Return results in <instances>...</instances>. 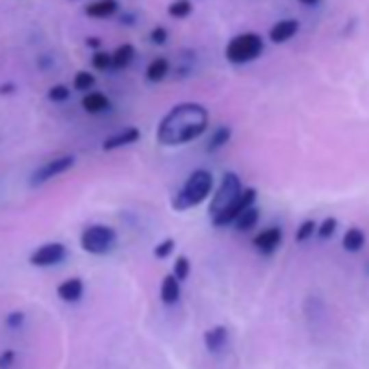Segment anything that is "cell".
Listing matches in <instances>:
<instances>
[{
    "instance_id": "1",
    "label": "cell",
    "mask_w": 369,
    "mask_h": 369,
    "mask_svg": "<svg viewBox=\"0 0 369 369\" xmlns=\"http://www.w3.org/2000/svg\"><path fill=\"white\" fill-rule=\"evenodd\" d=\"M209 129V111L198 103H181L159 122L157 142L161 146H185Z\"/></svg>"
},
{
    "instance_id": "2",
    "label": "cell",
    "mask_w": 369,
    "mask_h": 369,
    "mask_svg": "<svg viewBox=\"0 0 369 369\" xmlns=\"http://www.w3.org/2000/svg\"><path fill=\"white\" fill-rule=\"evenodd\" d=\"M213 174L209 170H194L187 176L183 187L178 189V194L172 200V207L176 211H187L202 205L211 194H213Z\"/></svg>"
},
{
    "instance_id": "3",
    "label": "cell",
    "mask_w": 369,
    "mask_h": 369,
    "mask_svg": "<svg viewBox=\"0 0 369 369\" xmlns=\"http://www.w3.org/2000/svg\"><path fill=\"white\" fill-rule=\"evenodd\" d=\"M261 53H263V37L259 33L235 35L224 50L226 59L231 61L233 66H244V63L259 59Z\"/></svg>"
},
{
    "instance_id": "4",
    "label": "cell",
    "mask_w": 369,
    "mask_h": 369,
    "mask_svg": "<svg viewBox=\"0 0 369 369\" xmlns=\"http://www.w3.org/2000/svg\"><path fill=\"white\" fill-rule=\"evenodd\" d=\"M118 244V233L116 228L107 224H92L81 233V248L94 257H105Z\"/></svg>"
},
{
    "instance_id": "5",
    "label": "cell",
    "mask_w": 369,
    "mask_h": 369,
    "mask_svg": "<svg viewBox=\"0 0 369 369\" xmlns=\"http://www.w3.org/2000/svg\"><path fill=\"white\" fill-rule=\"evenodd\" d=\"M241 192H244L241 178H239L235 172H226V174L222 176V183H220V187H218V192H215L213 198H211V205H209L211 218H213V215H218L220 211H224L228 205H233V202L239 198Z\"/></svg>"
},
{
    "instance_id": "6",
    "label": "cell",
    "mask_w": 369,
    "mask_h": 369,
    "mask_svg": "<svg viewBox=\"0 0 369 369\" xmlns=\"http://www.w3.org/2000/svg\"><path fill=\"white\" fill-rule=\"evenodd\" d=\"M254 200H257V189L254 187H246L244 192L239 194V198L233 202V205H228L224 211H220L218 215H213L211 222L215 228H224V226H231L235 224V220L239 218L241 213H244L246 209L254 207Z\"/></svg>"
},
{
    "instance_id": "7",
    "label": "cell",
    "mask_w": 369,
    "mask_h": 369,
    "mask_svg": "<svg viewBox=\"0 0 369 369\" xmlns=\"http://www.w3.org/2000/svg\"><path fill=\"white\" fill-rule=\"evenodd\" d=\"M76 159L72 155H63V157H57V159H50L48 163H44L40 170H35L33 176H31V187H40L48 181H53L55 176L68 172L70 168H74Z\"/></svg>"
},
{
    "instance_id": "8",
    "label": "cell",
    "mask_w": 369,
    "mask_h": 369,
    "mask_svg": "<svg viewBox=\"0 0 369 369\" xmlns=\"http://www.w3.org/2000/svg\"><path fill=\"white\" fill-rule=\"evenodd\" d=\"M66 257H68L66 246L59 244V241H50V244L40 246L31 254L29 263L33 267H53V265H59L66 261Z\"/></svg>"
},
{
    "instance_id": "9",
    "label": "cell",
    "mask_w": 369,
    "mask_h": 369,
    "mask_svg": "<svg viewBox=\"0 0 369 369\" xmlns=\"http://www.w3.org/2000/svg\"><path fill=\"white\" fill-rule=\"evenodd\" d=\"M281 241H283V231L278 226H272V228H265L263 233L254 237L252 244L261 254H272L278 246H281Z\"/></svg>"
},
{
    "instance_id": "10",
    "label": "cell",
    "mask_w": 369,
    "mask_h": 369,
    "mask_svg": "<svg viewBox=\"0 0 369 369\" xmlns=\"http://www.w3.org/2000/svg\"><path fill=\"white\" fill-rule=\"evenodd\" d=\"M139 137H142V133H139V129H135V126H129V129H124L116 135L107 137L103 142V150L105 152H111V150H118V148H124V146H131L135 142H139Z\"/></svg>"
},
{
    "instance_id": "11",
    "label": "cell",
    "mask_w": 369,
    "mask_h": 369,
    "mask_svg": "<svg viewBox=\"0 0 369 369\" xmlns=\"http://www.w3.org/2000/svg\"><path fill=\"white\" fill-rule=\"evenodd\" d=\"M120 11L118 0H94L85 7V14L89 18H96V20H105V18H113Z\"/></svg>"
},
{
    "instance_id": "12",
    "label": "cell",
    "mask_w": 369,
    "mask_h": 369,
    "mask_svg": "<svg viewBox=\"0 0 369 369\" xmlns=\"http://www.w3.org/2000/svg\"><path fill=\"white\" fill-rule=\"evenodd\" d=\"M298 31H300V22L298 20H281V22H276L274 27L270 29V40L274 44H285Z\"/></svg>"
},
{
    "instance_id": "13",
    "label": "cell",
    "mask_w": 369,
    "mask_h": 369,
    "mask_svg": "<svg viewBox=\"0 0 369 369\" xmlns=\"http://www.w3.org/2000/svg\"><path fill=\"white\" fill-rule=\"evenodd\" d=\"M85 294V285L81 278H68V281H63L59 287H57V296L63 300V302H79Z\"/></svg>"
},
{
    "instance_id": "14",
    "label": "cell",
    "mask_w": 369,
    "mask_h": 369,
    "mask_svg": "<svg viewBox=\"0 0 369 369\" xmlns=\"http://www.w3.org/2000/svg\"><path fill=\"white\" fill-rule=\"evenodd\" d=\"M228 341V328L226 326H213L205 333V348L209 352H220L224 350Z\"/></svg>"
},
{
    "instance_id": "15",
    "label": "cell",
    "mask_w": 369,
    "mask_h": 369,
    "mask_svg": "<svg viewBox=\"0 0 369 369\" xmlns=\"http://www.w3.org/2000/svg\"><path fill=\"white\" fill-rule=\"evenodd\" d=\"M81 105L87 113H103L111 107V100L105 96V94H100V92H87L81 100Z\"/></svg>"
},
{
    "instance_id": "16",
    "label": "cell",
    "mask_w": 369,
    "mask_h": 369,
    "mask_svg": "<svg viewBox=\"0 0 369 369\" xmlns=\"http://www.w3.org/2000/svg\"><path fill=\"white\" fill-rule=\"evenodd\" d=\"M178 300H181V283L172 274H168L161 283V302L170 307V304H176Z\"/></svg>"
},
{
    "instance_id": "17",
    "label": "cell",
    "mask_w": 369,
    "mask_h": 369,
    "mask_svg": "<svg viewBox=\"0 0 369 369\" xmlns=\"http://www.w3.org/2000/svg\"><path fill=\"white\" fill-rule=\"evenodd\" d=\"M135 59V46L133 44H122L116 48V53L111 55V68L113 70H124L129 68Z\"/></svg>"
},
{
    "instance_id": "18",
    "label": "cell",
    "mask_w": 369,
    "mask_h": 369,
    "mask_svg": "<svg viewBox=\"0 0 369 369\" xmlns=\"http://www.w3.org/2000/svg\"><path fill=\"white\" fill-rule=\"evenodd\" d=\"M168 72H170V61L163 59V57H159V59H155V61L148 63L146 79H148L150 83H161L165 76H168Z\"/></svg>"
},
{
    "instance_id": "19",
    "label": "cell",
    "mask_w": 369,
    "mask_h": 369,
    "mask_svg": "<svg viewBox=\"0 0 369 369\" xmlns=\"http://www.w3.org/2000/svg\"><path fill=\"white\" fill-rule=\"evenodd\" d=\"M231 137H233L231 126H218V129L213 131L209 144H207V152H218L220 148H224L228 142H231Z\"/></svg>"
},
{
    "instance_id": "20",
    "label": "cell",
    "mask_w": 369,
    "mask_h": 369,
    "mask_svg": "<svg viewBox=\"0 0 369 369\" xmlns=\"http://www.w3.org/2000/svg\"><path fill=\"white\" fill-rule=\"evenodd\" d=\"M365 246V235L361 228H350V231L343 235V248L348 252H359Z\"/></svg>"
},
{
    "instance_id": "21",
    "label": "cell",
    "mask_w": 369,
    "mask_h": 369,
    "mask_svg": "<svg viewBox=\"0 0 369 369\" xmlns=\"http://www.w3.org/2000/svg\"><path fill=\"white\" fill-rule=\"evenodd\" d=\"M257 222H259V209H257V207H250V209H246V211L235 220V228L244 233V231H250V228L257 226Z\"/></svg>"
},
{
    "instance_id": "22",
    "label": "cell",
    "mask_w": 369,
    "mask_h": 369,
    "mask_svg": "<svg viewBox=\"0 0 369 369\" xmlns=\"http://www.w3.org/2000/svg\"><path fill=\"white\" fill-rule=\"evenodd\" d=\"M189 274H192V263H189V259L183 257V254H181V257H176L174 267H172V276L176 278L178 283H183L189 278Z\"/></svg>"
},
{
    "instance_id": "23",
    "label": "cell",
    "mask_w": 369,
    "mask_h": 369,
    "mask_svg": "<svg viewBox=\"0 0 369 369\" xmlns=\"http://www.w3.org/2000/svg\"><path fill=\"white\" fill-rule=\"evenodd\" d=\"M194 11V5H192V0H174V3L168 7V14L172 18H187L189 14Z\"/></svg>"
},
{
    "instance_id": "24",
    "label": "cell",
    "mask_w": 369,
    "mask_h": 369,
    "mask_svg": "<svg viewBox=\"0 0 369 369\" xmlns=\"http://www.w3.org/2000/svg\"><path fill=\"white\" fill-rule=\"evenodd\" d=\"M96 85V79H94V74L92 72H76L74 74V89H79V92H89Z\"/></svg>"
},
{
    "instance_id": "25",
    "label": "cell",
    "mask_w": 369,
    "mask_h": 369,
    "mask_svg": "<svg viewBox=\"0 0 369 369\" xmlns=\"http://www.w3.org/2000/svg\"><path fill=\"white\" fill-rule=\"evenodd\" d=\"M70 94H72L70 87H66V85H53L48 89V98L53 100V103H66Z\"/></svg>"
},
{
    "instance_id": "26",
    "label": "cell",
    "mask_w": 369,
    "mask_h": 369,
    "mask_svg": "<svg viewBox=\"0 0 369 369\" xmlns=\"http://www.w3.org/2000/svg\"><path fill=\"white\" fill-rule=\"evenodd\" d=\"M174 248H176V241L172 237H168V239H163L161 244L155 246V252H152V254H155L157 259H168L170 254L174 252Z\"/></svg>"
},
{
    "instance_id": "27",
    "label": "cell",
    "mask_w": 369,
    "mask_h": 369,
    "mask_svg": "<svg viewBox=\"0 0 369 369\" xmlns=\"http://www.w3.org/2000/svg\"><path fill=\"white\" fill-rule=\"evenodd\" d=\"M92 66L100 72H107L111 68V55L105 53V50H96L94 57H92Z\"/></svg>"
},
{
    "instance_id": "28",
    "label": "cell",
    "mask_w": 369,
    "mask_h": 369,
    "mask_svg": "<svg viewBox=\"0 0 369 369\" xmlns=\"http://www.w3.org/2000/svg\"><path fill=\"white\" fill-rule=\"evenodd\" d=\"M317 231V226H315V222H311V220H307V222H302L300 224V228H298V233H296V241H307L313 233Z\"/></svg>"
},
{
    "instance_id": "29",
    "label": "cell",
    "mask_w": 369,
    "mask_h": 369,
    "mask_svg": "<svg viewBox=\"0 0 369 369\" xmlns=\"http://www.w3.org/2000/svg\"><path fill=\"white\" fill-rule=\"evenodd\" d=\"M335 228H337V220H335V218H326V220L320 224V228H317L315 233L320 235L322 239H328V237H333Z\"/></svg>"
},
{
    "instance_id": "30",
    "label": "cell",
    "mask_w": 369,
    "mask_h": 369,
    "mask_svg": "<svg viewBox=\"0 0 369 369\" xmlns=\"http://www.w3.org/2000/svg\"><path fill=\"white\" fill-rule=\"evenodd\" d=\"M150 42L155 44V46H163L165 42H168V29H165V27L152 29V33H150Z\"/></svg>"
},
{
    "instance_id": "31",
    "label": "cell",
    "mask_w": 369,
    "mask_h": 369,
    "mask_svg": "<svg viewBox=\"0 0 369 369\" xmlns=\"http://www.w3.org/2000/svg\"><path fill=\"white\" fill-rule=\"evenodd\" d=\"M5 324H7V328H11V330H18V328L24 324V313H20V311L9 313L7 320H5Z\"/></svg>"
},
{
    "instance_id": "32",
    "label": "cell",
    "mask_w": 369,
    "mask_h": 369,
    "mask_svg": "<svg viewBox=\"0 0 369 369\" xmlns=\"http://www.w3.org/2000/svg\"><path fill=\"white\" fill-rule=\"evenodd\" d=\"M14 361H16V352L3 350V354H0V369H9L11 365H14Z\"/></svg>"
},
{
    "instance_id": "33",
    "label": "cell",
    "mask_w": 369,
    "mask_h": 369,
    "mask_svg": "<svg viewBox=\"0 0 369 369\" xmlns=\"http://www.w3.org/2000/svg\"><path fill=\"white\" fill-rule=\"evenodd\" d=\"M11 92H14V85H0V94H11Z\"/></svg>"
},
{
    "instance_id": "34",
    "label": "cell",
    "mask_w": 369,
    "mask_h": 369,
    "mask_svg": "<svg viewBox=\"0 0 369 369\" xmlns=\"http://www.w3.org/2000/svg\"><path fill=\"white\" fill-rule=\"evenodd\" d=\"M87 46H89V48H98V46H100V40H96V37H89Z\"/></svg>"
},
{
    "instance_id": "35",
    "label": "cell",
    "mask_w": 369,
    "mask_h": 369,
    "mask_svg": "<svg viewBox=\"0 0 369 369\" xmlns=\"http://www.w3.org/2000/svg\"><path fill=\"white\" fill-rule=\"evenodd\" d=\"M298 3H302V5H307V7H313V5H320L322 0H298Z\"/></svg>"
}]
</instances>
